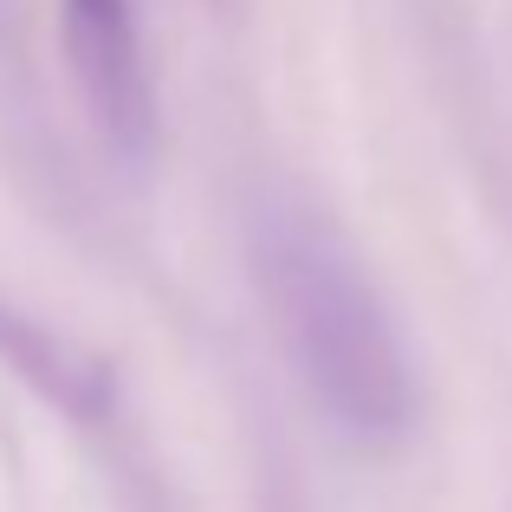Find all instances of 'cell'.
Returning a JSON list of instances; mask_svg holds the SVG:
<instances>
[{"label": "cell", "mask_w": 512, "mask_h": 512, "mask_svg": "<svg viewBox=\"0 0 512 512\" xmlns=\"http://www.w3.org/2000/svg\"><path fill=\"white\" fill-rule=\"evenodd\" d=\"M59 46L72 91L98 137L117 156H150L156 143V85L143 59L137 0H59Z\"/></svg>", "instance_id": "7a4b0ae2"}, {"label": "cell", "mask_w": 512, "mask_h": 512, "mask_svg": "<svg viewBox=\"0 0 512 512\" xmlns=\"http://www.w3.org/2000/svg\"><path fill=\"white\" fill-rule=\"evenodd\" d=\"M253 260L279 344L331 428L363 448L396 441L415 422V370L383 292L338 240V227L299 201H273L253 214Z\"/></svg>", "instance_id": "6da1fadb"}]
</instances>
